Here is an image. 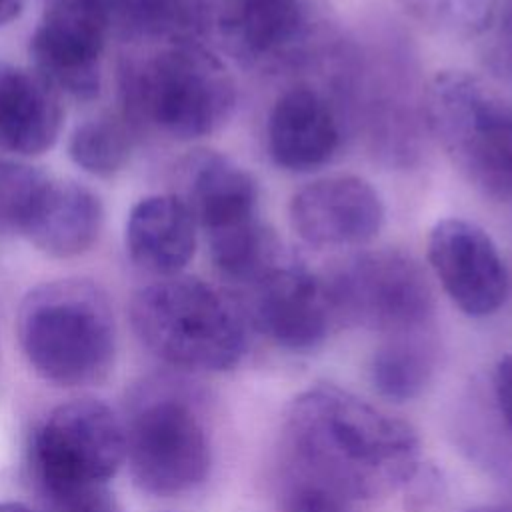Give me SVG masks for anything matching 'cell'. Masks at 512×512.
Returning a JSON list of instances; mask_svg holds the SVG:
<instances>
[{
    "label": "cell",
    "instance_id": "6da1fadb",
    "mask_svg": "<svg viewBox=\"0 0 512 512\" xmlns=\"http://www.w3.org/2000/svg\"><path fill=\"white\" fill-rule=\"evenodd\" d=\"M282 432L294 476L348 502L388 496L420 468L412 426L338 386L322 384L298 394Z\"/></svg>",
    "mask_w": 512,
    "mask_h": 512
},
{
    "label": "cell",
    "instance_id": "7a4b0ae2",
    "mask_svg": "<svg viewBox=\"0 0 512 512\" xmlns=\"http://www.w3.org/2000/svg\"><path fill=\"white\" fill-rule=\"evenodd\" d=\"M16 338L32 370L62 388L108 378L116 360V320L108 294L88 278H58L26 292Z\"/></svg>",
    "mask_w": 512,
    "mask_h": 512
},
{
    "label": "cell",
    "instance_id": "3957f363",
    "mask_svg": "<svg viewBox=\"0 0 512 512\" xmlns=\"http://www.w3.org/2000/svg\"><path fill=\"white\" fill-rule=\"evenodd\" d=\"M130 324L156 358L192 372L234 368L248 342V318L238 298L182 274L134 292Z\"/></svg>",
    "mask_w": 512,
    "mask_h": 512
},
{
    "label": "cell",
    "instance_id": "277c9868",
    "mask_svg": "<svg viewBox=\"0 0 512 512\" xmlns=\"http://www.w3.org/2000/svg\"><path fill=\"white\" fill-rule=\"evenodd\" d=\"M126 118L174 140L218 132L234 114L236 82L226 64L196 42L168 44L122 72Z\"/></svg>",
    "mask_w": 512,
    "mask_h": 512
},
{
    "label": "cell",
    "instance_id": "5b68a950",
    "mask_svg": "<svg viewBox=\"0 0 512 512\" xmlns=\"http://www.w3.org/2000/svg\"><path fill=\"white\" fill-rule=\"evenodd\" d=\"M428 132L482 194L512 202V104L466 70L432 76L422 104Z\"/></svg>",
    "mask_w": 512,
    "mask_h": 512
},
{
    "label": "cell",
    "instance_id": "8992f818",
    "mask_svg": "<svg viewBox=\"0 0 512 512\" xmlns=\"http://www.w3.org/2000/svg\"><path fill=\"white\" fill-rule=\"evenodd\" d=\"M126 462L134 484L154 496H178L202 484L212 448L198 406L172 386H148L124 422Z\"/></svg>",
    "mask_w": 512,
    "mask_h": 512
},
{
    "label": "cell",
    "instance_id": "52a82bcc",
    "mask_svg": "<svg viewBox=\"0 0 512 512\" xmlns=\"http://www.w3.org/2000/svg\"><path fill=\"white\" fill-rule=\"evenodd\" d=\"M334 320L384 336L430 330L434 294L420 264L400 250H370L346 258L324 278Z\"/></svg>",
    "mask_w": 512,
    "mask_h": 512
},
{
    "label": "cell",
    "instance_id": "ba28073f",
    "mask_svg": "<svg viewBox=\"0 0 512 512\" xmlns=\"http://www.w3.org/2000/svg\"><path fill=\"white\" fill-rule=\"evenodd\" d=\"M124 462V422L96 398L56 406L30 442V470L38 492L104 486Z\"/></svg>",
    "mask_w": 512,
    "mask_h": 512
},
{
    "label": "cell",
    "instance_id": "9c48e42d",
    "mask_svg": "<svg viewBox=\"0 0 512 512\" xmlns=\"http://www.w3.org/2000/svg\"><path fill=\"white\" fill-rule=\"evenodd\" d=\"M112 28L106 0H44L30 36V58L54 90L94 100L102 86V56Z\"/></svg>",
    "mask_w": 512,
    "mask_h": 512
},
{
    "label": "cell",
    "instance_id": "30bf717a",
    "mask_svg": "<svg viewBox=\"0 0 512 512\" xmlns=\"http://www.w3.org/2000/svg\"><path fill=\"white\" fill-rule=\"evenodd\" d=\"M216 24L226 50L262 72L304 64L322 34L314 0H218Z\"/></svg>",
    "mask_w": 512,
    "mask_h": 512
},
{
    "label": "cell",
    "instance_id": "8fae6325",
    "mask_svg": "<svg viewBox=\"0 0 512 512\" xmlns=\"http://www.w3.org/2000/svg\"><path fill=\"white\" fill-rule=\"evenodd\" d=\"M248 324L288 350H312L330 330L334 312L324 280L282 256L238 298Z\"/></svg>",
    "mask_w": 512,
    "mask_h": 512
},
{
    "label": "cell",
    "instance_id": "7c38bea8",
    "mask_svg": "<svg viewBox=\"0 0 512 512\" xmlns=\"http://www.w3.org/2000/svg\"><path fill=\"white\" fill-rule=\"evenodd\" d=\"M428 262L450 300L472 318L494 314L508 298L506 262L490 234L470 220H438L428 236Z\"/></svg>",
    "mask_w": 512,
    "mask_h": 512
},
{
    "label": "cell",
    "instance_id": "4fadbf2b",
    "mask_svg": "<svg viewBox=\"0 0 512 512\" xmlns=\"http://www.w3.org/2000/svg\"><path fill=\"white\" fill-rule=\"evenodd\" d=\"M292 230L314 248H360L384 224V204L376 188L354 174H334L308 182L288 206Z\"/></svg>",
    "mask_w": 512,
    "mask_h": 512
},
{
    "label": "cell",
    "instance_id": "5bb4252c",
    "mask_svg": "<svg viewBox=\"0 0 512 512\" xmlns=\"http://www.w3.org/2000/svg\"><path fill=\"white\" fill-rule=\"evenodd\" d=\"M102 226L104 206L94 190L46 172L24 210L16 234L46 256L74 258L92 250Z\"/></svg>",
    "mask_w": 512,
    "mask_h": 512
},
{
    "label": "cell",
    "instance_id": "9a60e30c",
    "mask_svg": "<svg viewBox=\"0 0 512 512\" xmlns=\"http://www.w3.org/2000/svg\"><path fill=\"white\" fill-rule=\"evenodd\" d=\"M266 140L276 166L288 172H312L336 154L340 122L322 92L298 84L276 98Z\"/></svg>",
    "mask_w": 512,
    "mask_h": 512
},
{
    "label": "cell",
    "instance_id": "2e32d148",
    "mask_svg": "<svg viewBox=\"0 0 512 512\" xmlns=\"http://www.w3.org/2000/svg\"><path fill=\"white\" fill-rule=\"evenodd\" d=\"M182 202L208 236L258 220V188L248 170L220 152L198 150L182 164Z\"/></svg>",
    "mask_w": 512,
    "mask_h": 512
},
{
    "label": "cell",
    "instance_id": "e0dca14e",
    "mask_svg": "<svg viewBox=\"0 0 512 512\" xmlns=\"http://www.w3.org/2000/svg\"><path fill=\"white\" fill-rule=\"evenodd\" d=\"M196 222L178 194H150L128 212L124 246L134 266L160 276H178L196 252Z\"/></svg>",
    "mask_w": 512,
    "mask_h": 512
},
{
    "label": "cell",
    "instance_id": "ac0fdd59",
    "mask_svg": "<svg viewBox=\"0 0 512 512\" xmlns=\"http://www.w3.org/2000/svg\"><path fill=\"white\" fill-rule=\"evenodd\" d=\"M62 130L56 90L34 70L0 62V146L18 156L54 148Z\"/></svg>",
    "mask_w": 512,
    "mask_h": 512
},
{
    "label": "cell",
    "instance_id": "d6986e66",
    "mask_svg": "<svg viewBox=\"0 0 512 512\" xmlns=\"http://www.w3.org/2000/svg\"><path fill=\"white\" fill-rule=\"evenodd\" d=\"M112 24L138 40L196 42L212 16L210 0H106Z\"/></svg>",
    "mask_w": 512,
    "mask_h": 512
},
{
    "label": "cell",
    "instance_id": "ffe728a7",
    "mask_svg": "<svg viewBox=\"0 0 512 512\" xmlns=\"http://www.w3.org/2000/svg\"><path fill=\"white\" fill-rule=\"evenodd\" d=\"M438 360V348L430 330L386 336L374 352L370 378L376 390L394 400L406 402L424 392Z\"/></svg>",
    "mask_w": 512,
    "mask_h": 512
},
{
    "label": "cell",
    "instance_id": "44dd1931",
    "mask_svg": "<svg viewBox=\"0 0 512 512\" xmlns=\"http://www.w3.org/2000/svg\"><path fill=\"white\" fill-rule=\"evenodd\" d=\"M134 136L128 118L102 114L80 122L68 138L70 160L90 176L114 178L132 156Z\"/></svg>",
    "mask_w": 512,
    "mask_h": 512
},
{
    "label": "cell",
    "instance_id": "7402d4cb",
    "mask_svg": "<svg viewBox=\"0 0 512 512\" xmlns=\"http://www.w3.org/2000/svg\"><path fill=\"white\" fill-rule=\"evenodd\" d=\"M410 20L450 38H474L490 28L498 0H392Z\"/></svg>",
    "mask_w": 512,
    "mask_h": 512
},
{
    "label": "cell",
    "instance_id": "603a6c76",
    "mask_svg": "<svg viewBox=\"0 0 512 512\" xmlns=\"http://www.w3.org/2000/svg\"><path fill=\"white\" fill-rule=\"evenodd\" d=\"M44 170L18 160H0V230L16 234L20 216Z\"/></svg>",
    "mask_w": 512,
    "mask_h": 512
},
{
    "label": "cell",
    "instance_id": "cb8c5ba5",
    "mask_svg": "<svg viewBox=\"0 0 512 512\" xmlns=\"http://www.w3.org/2000/svg\"><path fill=\"white\" fill-rule=\"evenodd\" d=\"M40 498L48 512H118L108 484L40 492Z\"/></svg>",
    "mask_w": 512,
    "mask_h": 512
},
{
    "label": "cell",
    "instance_id": "d4e9b609",
    "mask_svg": "<svg viewBox=\"0 0 512 512\" xmlns=\"http://www.w3.org/2000/svg\"><path fill=\"white\" fill-rule=\"evenodd\" d=\"M282 512H350L348 500L310 480L294 478L282 498Z\"/></svg>",
    "mask_w": 512,
    "mask_h": 512
},
{
    "label": "cell",
    "instance_id": "484cf974",
    "mask_svg": "<svg viewBox=\"0 0 512 512\" xmlns=\"http://www.w3.org/2000/svg\"><path fill=\"white\" fill-rule=\"evenodd\" d=\"M406 488H410L408 494V508L412 512H422L426 510L432 502L438 500L440 496V480L436 472H424L422 474V466L414 472V476L408 480Z\"/></svg>",
    "mask_w": 512,
    "mask_h": 512
},
{
    "label": "cell",
    "instance_id": "4316f807",
    "mask_svg": "<svg viewBox=\"0 0 512 512\" xmlns=\"http://www.w3.org/2000/svg\"><path fill=\"white\" fill-rule=\"evenodd\" d=\"M494 398L498 412L512 432V354L500 358L494 370Z\"/></svg>",
    "mask_w": 512,
    "mask_h": 512
},
{
    "label": "cell",
    "instance_id": "83f0119b",
    "mask_svg": "<svg viewBox=\"0 0 512 512\" xmlns=\"http://www.w3.org/2000/svg\"><path fill=\"white\" fill-rule=\"evenodd\" d=\"M24 8V0H0V26L10 24L20 16Z\"/></svg>",
    "mask_w": 512,
    "mask_h": 512
},
{
    "label": "cell",
    "instance_id": "f1b7e54d",
    "mask_svg": "<svg viewBox=\"0 0 512 512\" xmlns=\"http://www.w3.org/2000/svg\"><path fill=\"white\" fill-rule=\"evenodd\" d=\"M0 512H32V510L22 502L6 500V502H0Z\"/></svg>",
    "mask_w": 512,
    "mask_h": 512
},
{
    "label": "cell",
    "instance_id": "f546056e",
    "mask_svg": "<svg viewBox=\"0 0 512 512\" xmlns=\"http://www.w3.org/2000/svg\"><path fill=\"white\" fill-rule=\"evenodd\" d=\"M466 512H512V506H484V508H474Z\"/></svg>",
    "mask_w": 512,
    "mask_h": 512
}]
</instances>
